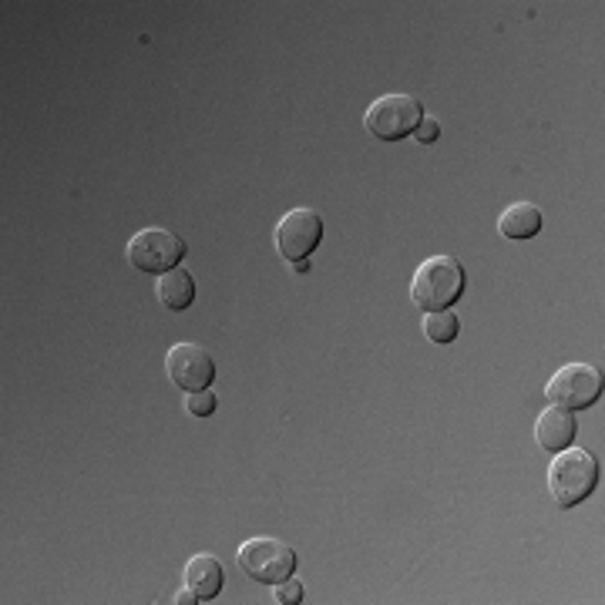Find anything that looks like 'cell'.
Listing matches in <instances>:
<instances>
[{"label": "cell", "instance_id": "4fadbf2b", "mask_svg": "<svg viewBox=\"0 0 605 605\" xmlns=\"http://www.w3.org/2000/svg\"><path fill=\"white\" fill-rule=\"evenodd\" d=\"M458 334H461V323L451 310H437L424 316V337L430 344H455Z\"/></svg>", "mask_w": 605, "mask_h": 605}, {"label": "cell", "instance_id": "9c48e42d", "mask_svg": "<svg viewBox=\"0 0 605 605\" xmlns=\"http://www.w3.org/2000/svg\"><path fill=\"white\" fill-rule=\"evenodd\" d=\"M579 434V421L575 411H562V407H548L538 414L535 421V441L541 451H565Z\"/></svg>", "mask_w": 605, "mask_h": 605}, {"label": "cell", "instance_id": "7a4b0ae2", "mask_svg": "<svg viewBox=\"0 0 605 605\" xmlns=\"http://www.w3.org/2000/svg\"><path fill=\"white\" fill-rule=\"evenodd\" d=\"M602 468L585 448H565L556 451V461L548 464V491L559 508H575L598 488Z\"/></svg>", "mask_w": 605, "mask_h": 605}, {"label": "cell", "instance_id": "277c9868", "mask_svg": "<svg viewBox=\"0 0 605 605\" xmlns=\"http://www.w3.org/2000/svg\"><path fill=\"white\" fill-rule=\"evenodd\" d=\"M239 569L253 579V582H262V585H277L283 579H290L296 572V552L280 541V538H249L239 545Z\"/></svg>", "mask_w": 605, "mask_h": 605}, {"label": "cell", "instance_id": "8fae6325", "mask_svg": "<svg viewBox=\"0 0 605 605\" xmlns=\"http://www.w3.org/2000/svg\"><path fill=\"white\" fill-rule=\"evenodd\" d=\"M155 296H158L161 306H169L176 313L179 310H189L192 300H195V277H192L189 269H182V266L161 272L158 283H155Z\"/></svg>", "mask_w": 605, "mask_h": 605}, {"label": "cell", "instance_id": "30bf717a", "mask_svg": "<svg viewBox=\"0 0 605 605\" xmlns=\"http://www.w3.org/2000/svg\"><path fill=\"white\" fill-rule=\"evenodd\" d=\"M186 585L199 595V602L215 598L219 592H223V585H226L223 562H219L215 556H195V559H189V565H186Z\"/></svg>", "mask_w": 605, "mask_h": 605}, {"label": "cell", "instance_id": "9a60e30c", "mask_svg": "<svg viewBox=\"0 0 605 605\" xmlns=\"http://www.w3.org/2000/svg\"><path fill=\"white\" fill-rule=\"evenodd\" d=\"M186 411L192 417H209L215 411V394L212 391H195V394H186Z\"/></svg>", "mask_w": 605, "mask_h": 605}, {"label": "cell", "instance_id": "7c38bea8", "mask_svg": "<svg viewBox=\"0 0 605 605\" xmlns=\"http://www.w3.org/2000/svg\"><path fill=\"white\" fill-rule=\"evenodd\" d=\"M541 223H545V215H541L538 205H531V202H515V205H508V209L502 212L498 229H502L505 239H531V236L541 233Z\"/></svg>", "mask_w": 605, "mask_h": 605}, {"label": "cell", "instance_id": "52a82bcc", "mask_svg": "<svg viewBox=\"0 0 605 605\" xmlns=\"http://www.w3.org/2000/svg\"><path fill=\"white\" fill-rule=\"evenodd\" d=\"M323 239V215L316 209H290L280 223H277V233H272V243H277L280 256L290 259V262H300V259H310V253L320 246Z\"/></svg>", "mask_w": 605, "mask_h": 605}, {"label": "cell", "instance_id": "6da1fadb", "mask_svg": "<svg viewBox=\"0 0 605 605\" xmlns=\"http://www.w3.org/2000/svg\"><path fill=\"white\" fill-rule=\"evenodd\" d=\"M464 283V266L455 256H427L411 280V303L424 313L451 310V303L461 300Z\"/></svg>", "mask_w": 605, "mask_h": 605}, {"label": "cell", "instance_id": "8992f818", "mask_svg": "<svg viewBox=\"0 0 605 605\" xmlns=\"http://www.w3.org/2000/svg\"><path fill=\"white\" fill-rule=\"evenodd\" d=\"M128 262L142 272H155V277H161V272L176 269L182 259H186V239L172 229H161V226H152V229H142L128 239Z\"/></svg>", "mask_w": 605, "mask_h": 605}, {"label": "cell", "instance_id": "5bb4252c", "mask_svg": "<svg viewBox=\"0 0 605 605\" xmlns=\"http://www.w3.org/2000/svg\"><path fill=\"white\" fill-rule=\"evenodd\" d=\"M303 582L300 579H283V582H277V585H272V598H277L280 605H296V602H303Z\"/></svg>", "mask_w": 605, "mask_h": 605}, {"label": "cell", "instance_id": "5b68a950", "mask_svg": "<svg viewBox=\"0 0 605 605\" xmlns=\"http://www.w3.org/2000/svg\"><path fill=\"white\" fill-rule=\"evenodd\" d=\"M545 397L562 411H585L602 397V370L592 363H565L548 380Z\"/></svg>", "mask_w": 605, "mask_h": 605}, {"label": "cell", "instance_id": "ba28073f", "mask_svg": "<svg viewBox=\"0 0 605 605\" xmlns=\"http://www.w3.org/2000/svg\"><path fill=\"white\" fill-rule=\"evenodd\" d=\"M165 370H169V380L176 388H182L186 394L195 391H209V383L215 380V360L205 347L199 344H176L165 357Z\"/></svg>", "mask_w": 605, "mask_h": 605}, {"label": "cell", "instance_id": "ac0fdd59", "mask_svg": "<svg viewBox=\"0 0 605 605\" xmlns=\"http://www.w3.org/2000/svg\"><path fill=\"white\" fill-rule=\"evenodd\" d=\"M293 272H300V277H303V272H310V259H300V262H293Z\"/></svg>", "mask_w": 605, "mask_h": 605}, {"label": "cell", "instance_id": "2e32d148", "mask_svg": "<svg viewBox=\"0 0 605 605\" xmlns=\"http://www.w3.org/2000/svg\"><path fill=\"white\" fill-rule=\"evenodd\" d=\"M414 138H417L421 145H430V142L441 138V125H437V119L424 115V119H421V125L414 128Z\"/></svg>", "mask_w": 605, "mask_h": 605}, {"label": "cell", "instance_id": "e0dca14e", "mask_svg": "<svg viewBox=\"0 0 605 605\" xmlns=\"http://www.w3.org/2000/svg\"><path fill=\"white\" fill-rule=\"evenodd\" d=\"M176 602H179V605H192V602H199V595H195V592H192V589L186 585V589H182V592L176 595Z\"/></svg>", "mask_w": 605, "mask_h": 605}, {"label": "cell", "instance_id": "3957f363", "mask_svg": "<svg viewBox=\"0 0 605 605\" xmlns=\"http://www.w3.org/2000/svg\"><path fill=\"white\" fill-rule=\"evenodd\" d=\"M424 119V108L414 94H383L377 98L367 115H363V128L377 138V142H401L407 135H414V128Z\"/></svg>", "mask_w": 605, "mask_h": 605}]
</instances>
